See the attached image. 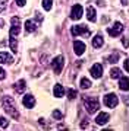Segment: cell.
Wrapping results in <instances>:
<instances>
[{
    "label": "cell",
    "instance_id": "8",
    "mask_svg": "<svg viewBox=\"0 0 129 131\" xmlns=\"http://www.w3.org/2000/svg\"><path fill=\"white\" fill-rule=\"evenodd\" d=\"M90 73L94 79H100L101 76H103V66H101L100 63H96L94 66H91Z\"/></svg>",
    "mask_w": 129,
    "mask_h": 131
},
{
    "label": "cell",
    "instance_id": "24",
    "mask_svg": "<svg viewBox=\"0 0 129 131\" xmlns=\"http://www.w3.org/2000/svg\"><path fill=\"white\" fill-rule=\"evenodd\" d=\"M9 127V121L5 117H0V128H7Z\"/></svg>",
    "mask_w": 129,
    "mask_h": 131
},
{
    "label": "cell",
    "instance_id": "9",
    "mask_svg": "<svg viewBox=\"0 0 129 131\" xmlns=\"http://www.w3.org/2000/svg\"><path fill=\"white\" fill-rule=\"evenodd\" d=\"M122 31H123V25L120 24V22H115V25L111 28L107 29V32H109L110 37H119V34Z\"/></svg>",
    "mask_w": 129,
    "mask_h": 131
},
{
    "label": "cell",
    "instance_id": "15",
    "mask_svg": "<svg viewBox=\"0 0 129 131\" xmlns=\"http://www.w3.org/2000/svg\"><path fill=\"white\" fill-rule=\"evenodd\" d=\"M37 29V22H35V19H28V20H25V31L27 32H34Z\"/></svg>",
    "mask_w": 129,
    "mask_h": 131
},
{
    "label": "cell",
    "instance_id": "19",
    "mask_svg": "<svg viewBox=\"0 0 129 131\" xmlns=\"http://www.w3.org/2000/svg\"><path fill=\"white\" fill-rule=\"evenodd\" d=\"M91 44H92V47H94V48H100V47H103L104 39H103V37H101V35H96V37L92 38Z\"/></svg>",
    "mask_w": 129,
    "mask_h": 131
},
{
    "label": "cell",
    "instance_id": "6",
    "mask_svg": "<svg viewBox=\"0 0 129 131\" xmlns=\"http://www.w3.org/2000/svg\"><path fill=\"white\" fill-rule=\"evenodd\" d=\"M103 101H104V105L107 108H116V105L119 103V98L115 93H107Z\"/></svg>",
    "mask_w": 129,
    "mask_h": 131
},
{
    "label": "cell",
    "instance_id": "29",
    "mask_svg": "<svg viewBox=\"0 0 129 131\" xmlns=\"http://www.w3.org/2000/svg\"><path fill=\"white\" fill-rule=\"evenodd\" d=\"M15 2L18 6H25V3H27V0H15Z\"/></svg>",
    "mask_w": 129,
    "mask_h": 131
},
{
    "label": "cell",
    "instance_id": "20",
    "mask_svg": "<svg viewBox=\"0 0 129 131\" xmlns=\"http://www.w3.org/2000/svg\"><path fill=\"white\" fill-rule=\"evenodd\" d=\"M120 76H122V70H120V69L113 67V69L110 70V77H111V79H119Z\"/></svg>",
    "mask_w": 129,
    "mask_h": 131
},
{
    "label": "cell",
    "instance_id": "23",
    "mask_svg": "<svg viewBox=\"0 0 129 131\" xmlns=\"http://www.w3.org/2000/svg\"><path fill=\"white\" fill-rule=\"evenodd\" d=\"M53 118H54V119H59V121H60V119H62L63 118V114L60 112V111H59V109H54V111H53Z\"/></svg>",
    "mask_w": 129,
    "mask_h": 131
},
{
    "label": "cell",
    "instance_id": "2",
    "mask_svg": "<svg viewBox=\"0 0 129 131\" xmlns=\"http://www.w3.org/2000/svg\"><path fill=\"white\" fill-rule=\"evenodd\" d=\"M2 106H3V109H5V112L9 114L10 117H13L15 119L19 118V112L16 111L13 98H10V96H3V98H2Z\"/></svg>",
    "mask_w": 129,
    "mask_h": 131
},
{
    "label": "cell",
    "instance_id": "1",
    "mask_svg": "<svg viewBox=\"0 0 129 131\" xmlns=\"http://www.w3.org/2000/svg\"><path fill=\"white\" fill-rule=\"evenodd\" d=\"M10 24H12V26H10V32H9V39H10L9 45H10V50L16 52L18 51V39H16V37L21 32V19L18 16H13Z\"/></svg>",
    "mask_w": 129,
    "mask_h": 131
},
{
    "label": "cell",
    "instance_id": "31",
    "mask_svg": "<svg viewBox=\"0 0 129 131\" xmlns=\"http://www.w3.org/2000/svg\"><path fill=\"white\" fill-rule=\"evenodd\" d=\"M122 44H123L125 47H128V38H126V37L122 38Z\"/></svg>",
    "mask_w": 129,
    "mask_h": 131
},
{
    "label": "cell",
    "instance_id": "5",
    "mask_svg": "<svg viewBox=\"0 0 129 131\" xmlns=\"http://www.w3.org/2000/svg\"><path fill=\"white\" fill-rule=\"evenodd\" d=\"M71 34L73 37H78V35H85V37H88L90 35V29L85 25H75V26L71 28Z\"/></svg>",
    "mask_w": 129,
    "mask_h": 131
},
{
    "label": "cell",
    "instance_id": "4",
    "mask_svg": "<svg viewBox=\"0 0 129 131\" xmlns=\"http://www.w3.org/2000/svg\"><path fill=\"white\" fill-rule=\"evenodd\" d=\"M63 64H65V58H63V56H57L54 57L51 61V67H53V71L56 73V74H60L63 70Z\"/></svg>",
    "mask_w": 129,
    "mask_h": 131
},
{
    "label": "cell",
    "instance_id": "12",
    "mask_svg": "<svg viewBox=\"0 0 129 131\" xmlns=\"http://www.w3.org/2000/svg\"><path fill=\"white\" fill-rule=\"evenodd\" d=\"M0 63H2V64H12V63H13V57L10 56L9 52L2 51L0 52Z\"/></svg>",
    "mask_w": 129,
    "mask_h": 131
},
{
    "label": "cell",
    "instance_id": "26",
    "mask_svg": "<svg viewBox=\"0 0 129 131\" xmlns=\"http://www.w3.org/2000/svg\"><path fill=\"white\" fill-rule=\"evenodd\" d=\"M67 96H69V99H75V98H76V90L69 89V90H67Z\"/></svg>",
    "mask_w": 129,
    "mask_h": 131
},
{
    "label": "cell",
    "instance_id": "30",
    "mask_svg": "<svg viewBox=\"0 0 129 131\" xmlns=\"http://www.w3.org/2000/svg\"><path fill=\"white\" fill-rule=\"evenodd\" d=\"M123 67H125V70H126V71H129V61H128V60H125Z\"/></svg>",
    "mask_w": 129,
    "mask_h": 131
},
{
    "label": "cell",
    "instance_id": "14",
    "mask_svg": "<svg viewBox=\"0 0 129 131\" xmlns=\"http://www.w3.org/2000/svg\"><path fill=\"white\" fill-rule=\"evenodd\" d=\"M25 88H27V83H25L24 79L18 80V82L13 84V89H15V92H16V93H24Z\"/></svg>",
    "mask_w": 129,
    "mask_h": 131
},
{
    "label": "cell",
    "instance_id": "22",
    "mask_svg": "<svg viewBox=\"0 0 129 131\" xmlns=\"http://www.w3.org/2000/svg\"><path fill=\"white\" fill-rule=\"evenodd\" d=\"M53 7V0H43V9L44 10H51Z\"/></svg>",
    "mask_w": 129,
    "mask_h": 131
},
{
    "label": "cell",
    "instance_id": "16",
    "mask_svg": "<svg viewBox=\"0 0 129 131\" xmlns=\"http://www.w3.org/2000/svg\"><path fill=\"white\" fill-rule=\"evenodd\" d=\"M53 93H54V96L56 98H63L65 96V93H66V90H65V88H63L62 84H54V90H53Z\"/></svg>",
    "mask_w": 129,
    "mask_h": 131
},
{
    "label": "cell",
    "instance_id": "18",
    "mask_svg": "<svg viewBox=\"0 0 129 131\" xmlns=\"http://www.w3.org/2000/svg\"><path fill=\"white\" fill-rule=\"evenodd\" d=\"M119 88L122 90H126L129 89V79H128V76H120L119 77Z\"/></svg>",
    "mask_w": 129,
    "mask_h": 131
},
{
    "label": "cell",
    "instance_id": "17",
    "mask_svg": "<svg viewBox=\"0 0 129 131\" xmlns=\"http://www.w3.org/2000/svg\"><path fill=\"white\" fill-rule=\"evenodd\" d=\"M87 18H88L90 22H96L97 12H96V9H94L92 6H88V7H87Z\"/></svg>",
    "mask_w": 129,
    "mask_h": 131
},
{
    "label": "cell",
    "instance_id": "7",
    "mask_svg": "<svg viewBox=\"0 0 129 131\" xmlns=\"http://www.w3.org/2000/svg\"><path fill=\"white\" fill-rule=\"evenodd\" d=\"M82 13H84V9H82L81 5H73L71 9V19L73 20H78V19H81Z\"/></svg>",
    "mask_w": 129,
    "mask_h": 131
},
{
    "label": "cell",
    "instance_id": "3",
    "mask_svg": "<svg viewBox=\"0 0 129 131\" xmlns=\"http://www.w3.org/2000/svg\"><path fill=\"white\" fill-rule=\"evenodd\" d=\"M84 106L87 108L88 114H94L100 109V102L97 98H92V96H85L84 98Z\"/></svg>",
    "mask_w": 129,
    "mask_h": 131
},
{
    "label": "cell",
    "instance_id": "32",
    "mask_svg": "<svg viewBox=\"0 0 129 131\" xmlns=\"http://www.w3.org/2000/svg\"><path fill=\"white\" fill-rule=\"evenodd\" d=\"M122 5L126 6V5H128V0H122Z\"/></svg>",
    "mask_w": 129,
    "mask_h": 131
},
{
    "label": "cell",
    "instance_id": "21",
    "mask_svg": "<svg viewBox=\"0 0 129 131\" xmlns=\"http://www.w3.org/2000/svg\"><path fill=\"white\" fill-rule=\"evenodd\" d=\"M79 84H81L82 89H90L91 88V82H90V79H87V77H82Z\"/></svg>",
    "mask_w": 129,
    "mask_h": 131
},
{
    "label": "cell",
    "instance_id": "10",
    "mask_svg": "<svg viewBox=\"0 0 129 131\" xmlns=\"http://www.w3.org/2000/svg\"><path fill=\"white\" fill-rule=\"evenodd\" d=\"M85 44H84V42L82 41H73V51H75V54H76V56H82V54H84V52H85Z\"/></svg>",
    "mask_w": 129,
    "mask_h": 131
},
{
    "label": "cell",
    "instance_id": "28",
    "mask_svg": "<svg viewBox=\"0 0 129 131\" xmlns=\"http://www.w3.org/2000/svg\"><path fill=\"white\" fill-rule=\"evenodd\" d=\"M6 77V71L3 70V69H2V67H0V80H3Z\"/></svg>",
    "mask_w": 129,
    "mask_h": 131
},
{
    "label": "cell",
    "instance_id": "25",
    "mask_svg": "<svg viewBox=\"0 0 129 131\" xmlns=\"http://www.w3.org/2000/svg\"><path fill=\"white\" fill-rule=\"evenodd\" d=\"M117 58H119V54H117V52H115L113 56H110L109 58H107V61H109V63H111V64H115L116 61H117Z\"/></svg>",
    "mask_w": 129,
    "mask_h": 131
},
{
    "label": "cell",
    "instance_id": "27",
    "mask_svg": "<svg viewBox=\"0 0 129 131\" xmlns=\"http://www.w3.org/2000/svg\"><path fill=\"white\" fill-rule=\"evenodd\" d=\"M6 3H7V0H0V13L6 9Z\"/></svg>",
    "mask_w": 129,
    "mask_h": 131
},
{
    "label": "cell",
    "instance_id": "13",
    "mask_svg": "<svg viewBox=\"0 0 129 131\" xmlns=\"http://www.w3.org/2000/svg\"><path fill=\"white\" fill-rule=\"evenodd\" d=\"M109 119H110V115L107 112H100L98 115H97V118H96V122L98 124V125H104Z\"/></svg>",
    "mask_w": 129,
    "mask_h": 131
},
{
    "label": "cell",
    "instance_id": "11",
    "mask_svg": "<svg viewBox=\"0 0 129 131\" xmlns=\"http://www.w3.org/2000/svg\"><path fill=\"white\" fill-rule=\"evenodd\" d=\"M22 103H24L25 108L31 109V108H34V105H35V98H34L32 95H25L24 99H22Z\"/></svg>",
    "mask_w": 129,
    "mask_h": 131
}]
</instances>
